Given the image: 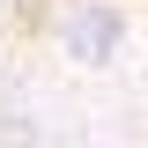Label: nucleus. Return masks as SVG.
I'll return each mask as SVG.
<instances>
[{"mask_svg":"<svg viewBox=\"0 0 148 148\" xmlns=\"http://www.w3.org/2000/svg\"><path fill=\"white\" fill-rule=\"evenodd\" d=\"M133 37V8L126 0H67L52 15V45L67 52V67H119Z\"/></svg>","mask_w":148,"mask_h":148,"instance_id":"f257e3e1","label":"nucleus"}]
</instances>
